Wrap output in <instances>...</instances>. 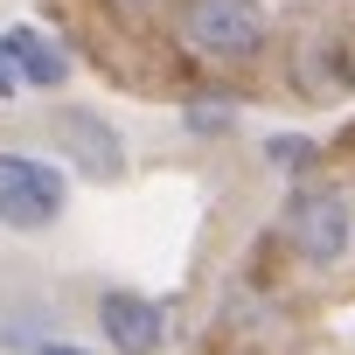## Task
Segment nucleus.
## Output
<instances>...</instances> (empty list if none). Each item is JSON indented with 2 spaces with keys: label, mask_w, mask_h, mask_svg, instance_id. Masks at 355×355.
I'll list each match as a JSON object with an SVG mask.
<instances>
[{
  "label": "nucleus",
  "mask_w": 355,
  "mask_h": 355,
  "mask_svg": "<svg viewBox=\"0 0 355 355\" xmlns=\"http://www.w3.org/2000/svg\"><path fill=\"white\" fill-rule=\"evenodd\" d=\"M293 258H306L313 272H334L348 251H355V196L341 182H300L286 196V216H279Z\"/></svg>",
  "instance_id": "nucleus-1"
},
{
  "label": "nucleus",
  "mask_w": 355,
  "mask_h": 355,
  "mask_svg": "<svg viewBox=\"0 0 355 355\" xmlns=\"http://www.w3.org/2000/svg\"><path fill=\"white\" fill-rule=\"evenodd\" d=\"M63 209H70V174L42 153L0 146V230L42 237V230L63 223Z\"/></svg>",
  "instance_id": "nucleus-2"
},
{
  "label": "nucleus",
  "mask_w": 355,
  "mask_h": 355,
  "mask_svg": "<svg viewBox=\"0 0 355 355\" xmlns=\"http://www.w3.org/2000/svg\"><path fill=\"white\" fill-rule=\"evenodd\" d=\"M174 35L202 63H251L265 49L272 21H265V0H182L174 8Z\"/></svg>",
  "instance_id": "nucleus-3"
},
{
  "label": "nucleus",
  "mask_w": 355,
  "mask_h": 355,
  "mask_svg": "<svg viewBox=\"0 0 355 355\" xmlns=\"http://www.w3.org/2000/svg\"><path fill=\"white\" fill-rule=\"evenodd\" d=\"M56 139H63L70 167L84 174L91 189L125 182V139H119V125H112L105 112H91V105H63V112H56Z\"/></svg>",
  "instance_id": "nucleus-4"
},
{
  "label": "nucleus",
  "mask_w": 355,
  "mask_h": 355,
  "mask_svg": "<svg viewBox=\"0 0 355 355\" xmlns=\"http://www.w3.org/2000/svg\"><path fill=\"white\" fill-rule=\"evenodd\" d=\"M98 334L112 341V355H160L167 348V313H160V300L112 286V293H98Z\"/></svg>",
  "instance_id": "nucleus-5"
},
{
  "label": "nucleus",
  "mask_w": 355,
  "mask_h": 355,
  "mask_svg": "<svg viewBox=\"0 0 355 355\" xmlns=\"http://www.w3.org/2000/svg\"><path fill=\"white\" fill-rule=\"evenodd\" d=\"M0 63H8L15 84H28V91H63V84H70V56H63L56 35H42L35 21L0 28Z\"/></svg>",
  "instance_id": "nucleus-6"
},
{
  "label": "nucleus",
  "mask_w": 355,
  "mask_h": 355,
  "mask_svg": "<svg viewBox=\"0 0 355 355\" xmlns=\"http://www.w3.org/2000/svg\"><path fill=\"white\" fill-rule=\"evenodd\" d=\"M230 119H237L230 105H189V112H182V125H189L196 139H216V132H230Z\"/></svg>",
  "instance_id": "nucleus-7"
},
{
  "label": "nucleus",
  "mask_w": 355,
  "mask_h": 355,
  "mask_svg": "<svg viewBox=\"0 0 355 355\" xmlns=\"http://www.w3.org/2000/svg\"><path fill=\"white\" fill-rule=\"evenodd\" d=\"M272 167H286V174L313 167V139H300V132H279V139H272Z\"/></svg>",
  "instance_id": "nucleus-8"
},
{
  "label": "nucleus",
  "mask_w": 355,
  "mask_h": 355,
  "mask_svg": "<svg viewBox=\"0 0 355 355\" xmlns=\"http://www.w3.org/2000/svg\"><path fill=\"white\" fill-rule=\"evenodd\" d=\"M28 355H84V348H70V341H42V348H28Z\"/></svg>",
  "instance_id": "nucleus-9"
},
{
  "label": "nucleus",
  "mask_w": 355,
  "mask_h": 355,
  "mask_svg": "<svg viewBox=\"0 0 355 355\" xmlns=\"http://www.w3.org/2000/svg\"><path fill=\"white\" fill-rule=\"evenodd\" d=\"M15 91H21V84H15V70H8V63H0V98H15Z\"/></svg>",
  "instance_id": "nucleus-10"
},
{
  "label": "nucleus",
  "mask_w": 355,
  "mask_h": 355,
  "mask_svg": "<svg viewBox=\"0 0 355 355\" xmlns=\"http://www.w3.org/2000/svg\"><path fill=\"white\" fill-rule=\"evenodd\" d=\"M112 8H125V15H139V8H160V0H112Z\"/></svg>",
  "instance_id": "nucleus-11"
},
{
  "label": "nucleus",
  "mask_w": 355,
  "mask_h": 355,
  "mask_svg": "<svg viewBox=\"0 0 355 355\" xmlns=\"http://www.w3.org/2000/svg\"><path fill=\"white\" fill-rule=\"evenodd\" d=\"M348 84H355V70H348Z\"/></svg>",
  "instance_id": "nucleus-12"
}]
</instances>
